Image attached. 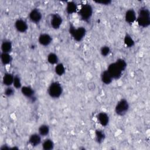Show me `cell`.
Returning <instances> with one entry per match:
<instances>
[{
  "label": "cell",
  "instance_id": "cell-23",
  "mask_svg": "<svg viewBox=\"0 0 150 150\" xmlns=\"http://www.w3.org/2000/svg\"><path fill=\"white\" fill-rule=\"evenodd\" d=\"M59 59L57 54L54 52H50L47 56V61L50 64L56 65L59 63Z\"/></svg>",
  "mask_w": 150,
  "mask_h": 150
},
{
  "label": "cell",
  "instance_id": "cell-25",
  "mask_svg": "<svg viewBox=\"0 0 150 150\" xmlns=\"http://www.w3.org/2000/svg\"><path fill=\"white\" fill-rule=\"evenodd\" d=\"M124 43L127 47H132L135 45V41L129 33L125 35L124 37Z\"/></svg>",
  "mask_w": 150,
  "mask_h": 150
},
{
  "label": "cell",
  "instance_id": "cell-3",
  "mask_svg": "<svg viewBox=\"0 0 150 150\" xmlns=\"http://www.w3.org/2000/svg\"><path fill=\"white\" fill-rule=\"evenodd\" d=\"M69 32L71 38L76 42L81 41L87 34V30L84 26H74L70 23L69 27Z\"/></svg>",
  "mask_w": 150,
  "mask_h": 150
},
{
  "label": "cell",
  "instance_id": "cell-20",
  "mask_svg": "<svg viewBox=\"0 0 150 150\" xmlns=\"http://www.w3.org/2000/svg\"><path fill=\"white\" fill-rule=\"evenodd\" d=\"M50 129L49 125L46 124H43L39 127L38 132L42 137H45L49 135L50 133Z\"/></svg>",
  "mask_w": 150,
  "mask_h": 150
},
{
  "label": "cell",
  "instance_id": "cell-9",
  "mask_svg": "<svg viewBox=\"0 0 150 150\" xmlns=\"http://www.w3.org/2000/svg\"><path fill=\"white\" fill-rule=\"evenodd\" d=\"M29 19L33 23H39L42 19L43 15L40 10L37 8L32 9L29 13Z\"/></svg>",
  "mask_w": 150,
  "mask_h": 150
},
{
  "label": "cell",
  "instance_id": "cell-24",
  "mask_svg": "<svg viewBox=\"0 0 150 150\" xmlns=\"http://www.w3.org/2000/svg\"><path fill=\"white\" fill-rule=\"evenodd\" d=\"M54 72L58 76H62L66 72V67L62 63H58L54 66Z\"/></svg>",
  "mask_w": 150,
  "mask_h": 150
},
{
  "label": "cell",
  "instance_id": "cell-16",
  "mask_svg": "<svg viewBox=\"0 0 150 150\" xmlns=\"http://www.w3.org/2000/svg\"><path fill=\"white\" fill-rule=\"evenodd\" d=\"M14 77L15 75L12 73L6 72L4 73L2 79V83L3 85L5 86V87L12 86L13 84Z\"/></svg>",
  "mask_w": 150,
  "mask_h": 150
},
{
  "label": "cell",
  "instance_id": "cell-28",
  "mask_svg": "<svg viewBox=\"0 0 150 150\" xmlns=\"http://www.w3.org/2000/svg\"><path fill=\"white\" fill-rule=\"evenodd\" d=\"M15 90L16 89L12 86L5 87L4 90V94L6 97H11L15 94Z\"/></svg>",
  "mask_w": 150,
  "mask_h": 150
},
{
  "label": "cell",
  "instance_id": "cell-6",
  "mask_svg": "<svg viewBox=\"0 0 150 150\" xmlns=\"http://www.w3.org/2000/svg\"><path fill=\"white\" fill-rule=\"evenodd\" d=\"M107 71L109 73L113 80H118L120 79L122 75V71L120 69L115 62L110 63L107 69Z\"/></svg>",
  "mask_w": 150,
  "mask_h": 150
},
{
  "label": "cell",
  "instance_id": "cell-19",
  "mask_svg": "<svg viewBox=\"0 0 150 150\" xmlns=\"http://www.w3.org/2000/svg\"><path fill=\"white\" fill-rule=\"evenodd\" d=\"M100 79H101V82L105 85L110 84L113 80L112 78L111 77V76H110V74H109V73L107 71V70H104L101 73Z\"/></svg>",
  "mask_w": 150,
  "mask_h": 150
},
{
  "label": "cell",
  "instance_id": "cell-15",
  "mask_svg": "<svg viewBox=\"0 0 150 150\" xmlns=\"http://www.w3.org/2000/svg\"><path fill=\"white\" fill-rule=\"evenodd\" d=\"M79 6L74 1H68L66 4L65 11L68 15H73L75 13H77Z\"/></svg>",
  "mask_w": 150,
  "mask_h": 150
},
{
  "label": "cell",
  "instance_id": "cell-30",
  "mask_svg": "<svg viewBox=\"0 0 150 150\" xmlns=\"http://www.w3.org/2000/svg\"><path fill=\"white\" fill-rule=\"evenodd\" d=\"M94 2L98 4H101L102 5H109L112 3V1L110 0H100V1H95Z\"/></svg>",
  "mask_w": 150,
  "mask_h": 150
},
{
  "label": "cell",
  "instance_id": "cell-14",
  "mask_svg": "<svg viewBox=\"0 0 150 150\" xmlns=\"http://www.w3.org/2000/svg\"><path fill=\"white\" fill-rule=\"evenodd\" d=\"M42 137L38 132L32 134L29 137L28 143L32 147H36L42 144Z\"/></svg>",
  "mask_w": 150,
  "mask_h": 150
},
{
  "label": "cell",
  "instance_id": "cell-26",
  "mask_svg": "<svg viewBox=\"0 0 150 150\" xmlns=\"http://www.w3.org/2000/svg\"><path fill=\"white\" fill-rule=\"evenodd\" d=\"M115 63L122 72H124L126 70L127 67V63L125 60H124V59L119 58L116 60Z\"/></svg>",
  "mask_w": 150,
  "mask_h": 150
},
{
  "label": "cell",
  "instance_id": "cell-27",
  "mask_svg": "<svg viewBox=\"0 0 150 150\" xmlns=\"http://www.w3.org/2000/svg\"><path fill=\"white\" fill-rule=\"evenodd\" d=\"M12 86L16 89H21L22 88V80H21V77L16 74L15 75L14 77V80H13V84Z\"/></svg>",
  "mask_w": 150,
  "mask_h": 150
},
{
  "label": "cell",
  "instance_id": "cell-13",
  "mask_svg": "<svg viewBox=\"0 0 150 150\" xmlns=\"http://www.w3.org/2000/svg\"><path fill=\"white\" fill-rule=\"evenodd\" d=\"M96 118L100 125L104 127H107L110 122L109 115L104 111H101L98 113L96 116Z\"/></svg>",
  "mask_w": 150,
  "mask_h": 150
},
{
  "label": "cell",
  "instance_id": "cell-11",
  "mask_svg": "<svg viewBox=\"0 0 150 150\" xmlns=\"http://www.w3.org/2000/svg\"><path fill=\"white\" fill-rule=\"evenodd\" d=\"M124 19L126 23L132 25L136 22L137 12L133 8H129L126 11L124 15Z\"/></svg>",
  "mask_w": 150,
  "mask_h": 150
},
{
  "label": "cell",
  "instance_id": "cell-4",
  "mask_svg": "<svg viewBox=\"0 0 150 150\" xmlns=\"http://www.w3.org/2000/svg\"><path fill=\"white\" fill-rule=\"evenodd\" d=\"M63 87L62 84L59 81L52 82L47 88V94L50 97L57 99L59 98L63 94Z\"/></svg>",
  "mask_w": 150,
  "mask_h": 150
},
{
  "label": "cell",
  "instance_id": "cell-22",
  "mask_svg": "<svg viewBox=\"0 0 150 150\" xmlns=\"http://www.w3.org/2000/svg\"><path fill=\"white\" fill-rule=\"evenodd\" d=\"M41 145L42 149L44 150H52L54 147V143L50 138H46L44 139Z\"/></svg>",
  "mask_w": 150,
  "mask_h": 150
},
{
  "label": "cell",
  "instance_id": "cell-8",
  "mask_svg": "<svg viewBox=\"0 0 150 150\" xmlns=\"http://www.w3.org/2000/svg\"><path fill=\"white\" fill-rule=\"evenodd\" d=\"M63 18L60 14L57 13H54L51 15L50 19V25L53 29H59L61 27L63 23Z\"/></svg>",
  "mask_w": 150,
  "mask_h": 150
},
{
  "label": "cell",
  "instance_id": "cell-5",
  "mask_svg": "<svg viewBox=\"0 0 150 150\" xmlns=\"http://www.w3.org/2000/svg\"><path fill=\"white\" fill-rule=\"evenodd\" d=\"M129 104L128 100L125 98L120 100L115 106V112L119 116L125 115L129 111Z\"/></svg>",
  "mask_w": 150,
  "mask_h": 150
},
{
  "label": "cell",
  "instance_id": "cell-12",
  "mask_svg": "<svg viewBox=\"0 0 150 150\" xmlns=\"http://www.w3.org/2000/svg\"><path fill=\"white\" fill-rule=\"evenodd\" d=\"M52 36L47 33H42L38 36V42L42 46H48L52 43Z\"/></svg>",
  "mask_w": 150,
  "mask_h": 150
},
{
  "label": "cell",
  "instance_id": "cell-29",
  "mask_svg": "<svg viewBox=\"0 0 150 150\" xmlns=\"http://www.w3.org/2000/svg\"><path fill=\"white\" fill-rule=\"evenodd\" d=\"M100 52L101 55L103 57H107L109 56V54L111 53V49L110 47L107 45H104L101 46L100 50Z\"/></svg>",
  "mask_w": 150,
  "mask_h": 150
},
{
  "label": "cell",
  "instance_id": "cell-21",
  "mask_svg": "<svg viewBox=\"0 0 150 150\" xmlns=\"http://www.w3.org/2000/svg\"><path fill=\"white\" fill-rule=\"evenodd\" d=\"M94 134H95V140L96 142L100 144L104 141L106 135L103 130L97 129L95 131Z\"/></svg>",
  "mask_w": 150,
  "mask_h": 150
},
{
  "label": "cell",
  "instance_id": "cell-31",
  "mask_svg": "<svg viewBox=\"0 0 150 150\" xmlns=\"http://www.w3.org/2000/svg\"><path fill=\"white\" fill-rule=\"evenodd\" d=\"M87 88L89 91H94L96 88V84L94 82H89L87 84Z\"/></svg>",
  "mask_w": 150,
  "mask_h": 150
},
{
  "label": "cell",
  "instance_id": "cell-2",
  "mask_svg": "<svg viewBox=\"0 0 150 150\" xmlns=\"http://www.w3.org/2000/svg\"><path fill=\"white\" fill-rule=\"evenodd\" d=\"M93 7L89 3H84L80 5L77 13L80 19L85 22H89L93 15Z\"/></svg>",
  "mask_w": 150,
  "mask_h": 150
},
{
  "label": "cell",
  "instance_id": "cell-1",
  "mask_svg": "<svg viewBox=\"0 0 150 150\" xmlns=\"http://www.w3.org/2000/svg\"><path fill=\"white\" fill-rule=\"evenodd\" d=\"M136 22L142 28H146L150 25V11L148 8L143 6L138 9Z\"/></svg>",
  "mask_w": 150,
  "mask_h": 150
},
{
  "label": "cell",
  "instance_id": "cell-17",
  "mask_svg": "<svg viewBox=\"0 0 150 150\" xmlns=\"http://www.w3.org/2000/svg\"><path fill=\"white\" fill-rule=\"evenodd\" d=\"M13 49V45L11 40L8 39H4L2 41L1 45V52L9 53L12 52Z\"/></svg>",
  "mask_w": 150,
  "mask_h": 150
},
{
  "label": "cell",
  "instance_id": "cell-18",
  "mask_svg": "<svg viewBox=\"0 0 150 150\" xmlns=\"http://www.w3.org/2000/svg\"><path fill=\"white\" fill-rule=\"evenodd\" d=\"M0 60L2 65L7 66L12 63L13 60V57L9 53L1 52L0 55Z\"/></svg>",
  "mask_w": 150,
  "mask_h": 150
},
{
  "label": "cell",
  "instance_id": "cell-7",
  "mask_svg": "<svg viewBox=\"0 0 150 150\" xmlns=\"http://www.w3.org/2000/svg\"><path fill=\"white\" fill-rule=\"evenodd\" d=\"M22 94L26 98L29 99L32 103L36 100L34 89L30 86H23L20 89Z\"/></svg>",
  "mask_w": 150,
  "mask_h": 150
},
{
  "label": "cell",
  "instance_id": "cell-10",
  "mask_svg": "<svg viewBox=\"0 0 150 150\" xmlns=\"http://www.w3.org/2000/svg\"><path fill=\"white\" fill-rule=\"evenodd\" d=\"M14 27L17 32L24 33L28 30L29 26L26 21L23 19H17L14 22Z\"/></svg>",
  "mask_w": 150,
  "mask_h": 150
}]
</instances>
